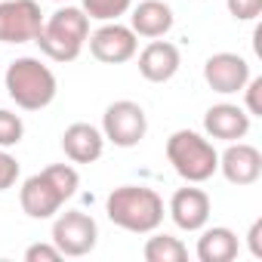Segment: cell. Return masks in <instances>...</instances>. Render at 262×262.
Returning <instances> with one entry per match:
<instances>
[{"label":"cell","instance_id":"cell-4","mask_svg":"<svg viewBox=\"0 0 262 262\" xmlns=\"http://www.w3.org/2000/svg\"><path fill=\"white\" fill-rule=\"evenodd\" d=\"M86 37H90V16L80 7H62L50 19H43V28L34 37V43L53 62H74Z\"/></svg>","mask_w":262,"mask_h":262},{"label":"cell","instance_id":"cell-25","mask_svg":"<svg viewBox=\"0 0 262 262\" xmlns=\"http://www.w3.org/2000/svg\"><path fill=\"white\" fill-rule=\"evenodd\" d=\"M247 247H250V253H253L256 259H262V219H256V222L250 225V231H247Z\"/></svg>","mask_w":262,"mask_h":262},{"label":"cell","instance_id":"cell-11","mask_svg":"<svg viewBox=\"0 0 262 262\" xmlns=\"http://www.w3.org/2000/svg\"><path fill=\"white\" fill-rule=\"evenodd\" d=\"M210 194L204 188H198L194 182H188L185 188L173 191L170 198V219L182 228V231H201L210 222Z\"/></svg>","mask_w":262,"mask_h":262},{"label":"cell","instance_id":"cell-3","mask_svg":"<svg viewBox=\"0 0 262 262\" xmlns=\"http://www.w3.org/2000/svg\"><path fill=\"white\" fill-rule=\"evenodd\" d=\"M4 86H7V96L22 111H40L59 93V80H56L53 68L34 56L13 59L7 65V74H4Z\"/></svg>","mask_w":262,"mask_h":262},{"label":"cell","instance_id":"cell-21","mask_svg":"<svg viewBox=\"0 0 262 262\" xmlns=\"http://www.w3.org/2000/svg\"><path fill=\"white\" fill-rule=\"evenodd\" d=\"M225 4H228V13L237 22H253L262 13V0H225Z\"/></svg>","mask_w":262,"mask_h":262},{"label":"cell","instance_id":"cell-15","mask_svg":"<svg viewBox=\"0 0 262 262\" xmlns=\"http://www.w3.org/2000/svg\"><path fill=\"white\" fill-rule=\"evenodd\" d=\"M179 65H182V53L170 40H158L155 37L139 53V74L148 83H167V80H173L176 71H179Z\"/></svg>","mask_w":262,"mask_h":262},{"label":"cell","instance_id":"cell-8","mask_svg":"<svg viewBox=\"0 0 262 262\" xmlns=\"http://www.w3.org/2000/svg\"><path fill=\"white\" fill-rule=\"evenodd\" d=\"M43 28V13L34 0L0 4V43H31Z\"/></svg>","mask_w":262,"mask_h":262},{"label":"cell","instance_id":"cell-16","mask_svg":"<svg viewBox=\"0 0 262 262\" xmlns=\"http://www.w3.org/2000/svg\"><path fill=\"white\" fill-rule=\"evenodd\" d=\"M176 16H173V7L164 4V0H142L139 7H133V16H129V28L136 31V37H164L170 28H173Z\"/></svg>","mask_w":262,"mask_h":262},{"label":"cell","instance_id":"cell-14","mask_svg":"<svg viewBox=\"0 0 262 262\" xmlns=\"http://www.w3.org/2000/svg\"><path fill=\"white\" fill-rule=\"evenodd\" d=\"M62 151L71 164H96L105 151V136H102V129L93 126V123H71L65 126V133H62Z\"/></svg>","mask_w":262,"mask_h":262},{"label":"cell","instance_id":"cell-13","mask_svg":"<svg viewBox=\"0 0 262 262\" xmlns=\"http://www.w3.org/2000/svg\"><path fill=\"white\" fill-rule=\"evenodd\" d=\"M204 129L210 139H222V142H237L250 133V114L241 105L231 102H219L210 105L204 114Z\"/></svg>","mask_w":262,"mask_h":262},{"label":"cell","instance_id":"cell-9","mask_svg":"<svg viewBox=\"0 0 262 262\" xmlns=\"http://www.w3.org/2000/svg\"><path fill=\"white\" fill-rule=\"evenodd\" d=\"M90 53L93 59L105 62V65H123L136 56L139 50V37L129 25H120V22H105L102 28H96L90 37Z\"/></svg>","mask_w":262,"mask_h":262},{"label":"cell","instance_id":"cell-6","mask_svg":"<svg viewBox=\"0 0 262 262\" xmlns=\"http://www.w3.org/2000/svg\"><path fill=\"white\" fill-rule=\"evenodd\" d=\"M148 133V114L139 102H129V99H120V102H111L102 114V136L105 142L117 145V148H133L145 139Z\"/></svg>","mask_w":262,"mask_h":262},{"label":"cell","instance_id":"cell-23","mask_svg":"<svg viewBox=\"0 0 262 262\" xmlns=\"http://www.w3.org/2000/svg\"><path fill=\"white\" fill-rule=\"evenodd\" d=\"M244 93H247V114L250 117H262V77H250L244 83Z\"/></svg>","mask_w":262,"mask_h":262},{"label":"cell","instance_id":"cell-24","mask_svg":"<svg viewBox=\"0 0 262 262\" xmlns=\"http://www.w3.org/2000/svg\"><path fill=\"white\" fill-rule=\"evenodd\" d=\"M59 259H62V253L53 241L50 244H31L25 250V262H59Z\"/></svg>","mask_w":262,"mask_h":262},{"label":"cell","instance_id":"cell-2","mask_svg":"<svg viewBox=\"0 0 262 262\" xmlns=\"http://www.w3.org/2000/svg\"><path fill=\"white\" fill-rule=\"evenodd\" d=\"M108 219L133 234H151L164 222V198L145 185H120L105 198Z\"/></svg>","mask_w":262,"mask_h":262},{"label":"cell","instance_id":"cell-22","mask_svg":"<svg viewBox=\"0 0 262 262\" xmlns=\"http://www.w3.org/2000/svg\"><path fill=\"white\" fill-rule=\"evenodd\" d=\"M19 179V161L13 155H7V148H0V191L13 188Z\"/></svg>","mask_w":262,"mask_h":262},{"label":"cell","instance_id":"cell-26","mask_svg":"<svg viewBox=\"0 0 262 262\" xmlns=\"http://www.w3.org/2000/svg\"><path fill=\"white\" fill-rule=\"evenodd\" d=\"M56 4H62V0H56Z\"/></svg>","mask_w":262,"mask_h":262},{"label":"cell","instance_id":"cell-17","mask_svg":"<svg viewBox=\"0 0 262 262\" xmlns=\"http://www.w3.org/2000/svg\"><path fill=\"white\" fill-rule=\"evenodd\" d=\"M241 244H237V234L225 225H213V228H201V237H198V259L201 262H231L237 256Z\"/></svg>","mask_w":262,"mask_h":262},{"label":"cell","instance_id":"cell-19","mask_svg":"<svg viewBox=\"0 0 262 262\" xmlns=\"http://www.w3.org/2000/svg\"><path fill=\"white\" fill-rule=\"evenodd\" d=\"M129 7H133V0H80V10L99 22H117L129 13Z\"/></svg>","mask_w":262,"mask_h":262},{"label":"cell","instance_id":"cell-10","mask_svg":"<svg viewBox=\"0 0 262 262\" xmlns=\"http://www.w3.org/2000/svg\"><path fill=\"white\" fill-rule=\"evenodd\" d=\"M204 80L219 96H234L250 80V62L237 53H213L204 62Z\"/></svg>","mask_w":262,"mask_h":262},{"label":"cell","instance_id":"cell-12","mask_svg":"<svg viewBox=\"0 0 262 262\" xmlns=\"http://www.w3.org/2000/svg\"><path fill=\"white\" fill-rule=\"evenodd\" d=\"M219 170L231 185H253L262 176V155L256 145L228 142V148L219 155Z\"/></svg>","mask_w":262,"mask_h":262},{"label":"cell","instance_id":"cell-1","mask_svg":"<svg viewBox=\"0 0 262 262\" xmlns=\"http://www.w3.org/2000/svg\"><path fill=\"white\" fill-rule=\"evenodd\" d=\"M80 176L71 164H50L47 170L28 176L19 188V204L31 219H53L68 198L77 194Z\"/></svg>","mask_w":262,"mask_h":262},{"label":"cell","instance_id":"cell-7","mask_svg":"<svg viewBox=\"0 0 262 262\" xmlns=\"http://www.w3.org/2000/svg\"><path fill=\"white\" fill-rule=\"evenodd\" d=\"M96 241H99V225L83 210H65L53 222V244L59 247L62 256H86L96 250Z\"/></svg>","mask_w":262,"mask_h":262},{"label":"cell","instance_id":"cell-5","mask_svg":"<svg viewBox=\"0 0 262 262\" xmlns=\"http://www.w3.org/2000/svg\"><path fill=\"white\" fill-rule=\"evenodd\" d=\"M167 161L185 182L194 185L213 179V173L219 170V151L207 136L194 133V129H176L167 139Z\"/></svg>","mask_w":262,"mask_h":262},{"label":"cell","instance_id":"cell-20","mask_svg":"<svg viewBox=\"0 0 262 262\" xmlns=\"http://www.w3.org/2000/svg\"><path fill=\"white\" fill-rule=\"evenodd\" d=\"M25 136V123L19 114L7 111V108H0V148H13L19 145Z\"/></svg>","mask_w":262,"mask_h":262},{"label":"cell","instance_id":"cell-18","mask_svg":"<svg viewBox=\"0 0 262 262\" xmlns=\"http://www.w3.org/2000/svg\"><path fill=\"white\" fill-rule=\"evenodd\" d=\"M142 256L145 262H185L188 247L173 234H151L142 247Z\"/></svg>","mask_w":262,"mask_h":262}]
</instances>
